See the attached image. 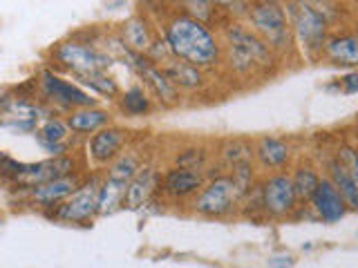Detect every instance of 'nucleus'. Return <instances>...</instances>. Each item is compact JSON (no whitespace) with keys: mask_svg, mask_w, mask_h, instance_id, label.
<instances>
[{"mask_svg":"<svg viewBox=\"0 0 358 268\" xmlns=\"http://www.w3.org/2000/svg\"><path fill=\"white\" fill-rule=\"evenodd\" d=\"M162 36L175 59L190 63L199 70L215 67L222 59V45L208 25L188 14L171 16L162 27Z\"/></svg>","mask_w":358,"mask_h":268,"instance_id":"1","label":"nucleus"},{"mask_svg":"<svg viewBox=\"0 0 358 268\" xmlns=\"http://www.w3.org/2000/svg\"><path fill=\"white\" fill-rule=\"evenodd\" d=\"M224 56L235 74L249 76L253 72L266 70L273 63L275 54L257 38L251 27L242 25V22H231L224 27Z\"/></svg>","mask_w":358,"mask_h":268,"instance_id":"2","label":"nucleus"},{"mask_svg":"<svg viewBox=\"0 0 358 268\" xmlns=\"http://www.w3.org/2000/svg\"><path fill=\"white\" fill-rule=\"evenodd\" d=\"M246 18L257 38L273 54L285 56L294 50V31H291L287 11L280 3H251Z\"/></svg>","mask_w":358,"mask_h":268,"instance_id":"3","label":"nucleus"},{"mask_svg":"<svg viewBox=\"0 0 358 268\" xmlns=\"http://www.w3.org/2000/svg\"><path fill=\"white\" fill-rule=\"evenodd\" d=\"M289 16V25L294 31V40L307 56L322 54L324 40L329 36V22L313 3H289L285 7Z\"/></svg>","mask_w":358,"mask_h":268,"instance_id":"4","label":"nucleus"},{"mask_svg":"<svg viewBox=\"0 0 358 268\" xmlns=\"http://www.w3.org/2000/svg\"><path fill=\"white\" fill-rule=\"evenodd\" d=\"M54 61L59 63V67H63L65 72H70L74 78H78V76H87L94 72H106L112 65V56L96 50L94 45L67 40L54 50Z\"/></svg>","mask_w":358,"mask_h":268,"instance_id":"5","label":"nucleus"},{"mask_svg":"<svg viewBox=\"0 0 358 268\" xmlns=\"http://www.w3.org/2000/svg\"><path fill=\"white\" fill-rule=\"evenodd\" d=\"M242 197L244 193L235 186L231 177H217L204 184V188L197 193L193 210L201 217H227L240 206Z\"/></svg>","mask_w":358,"mask_h":268,"instance_id":"6","label":"nucleus"},{"mask_svg":"<svg viewBox=\"0 0 358 268\" xmlns=\"http://www.w3.org/2000/svg\"><path fill=\"white\" fill-rule=\"evenodd\" d=\"M99 190H101V179L96 174L87 177L70 199H65L63 204H59L50 212V217L65 223L92 221V217L99 215Z\"/></svg>","mask_w":358,"mask_h":268,"instance_id":"7","label":"nucleus"},{"mask_svg":"<svg viewBox=\"0 0 358 268\" xmlns=\"http://www.w3.org/2000/svg\"><path fill=\"white\" fill-rule=\"evenodd\" d=\"M38 89H41V94L50 100V103L59 105V107H63L67 112L96 105V98L90 96L81 85L72 83V81H65V78H61L59 74H54L52 70H43L41 72Z\"/></svg>","mask_w":358,"mask_h":268,"instance_id":"8","label":"nucleus"},{"mask_svg":"<svg viewBox=\"0 0 358 268\" xmlns=\"http://www.w3.org/2000/svg\"><path fill=\"white\" fill-rule=\"evenodd\" d=\"M123 61H126V65L130 67V70L141 78L143 85L150 89L152 96L159 100V103H164V105H175L177 103L179 89L171 81H168V76L162 72V67L155 65L148 56L128 50L126 56H123Z\"/></svg>","mask_w":358,"mask_h":268,"instance_id":"9","label":"nucleus"},{"mask_svg":"<svg viewBox=\"0 0 358 268\" xmlns=\"http://www.w3.org/2000/svg\"><path fill=\"white\" fill-rule=\"evenodd\" d=\"M260 201H262V212L268 217H287L296 210L298 197L296 188L291 181V174L287 172H275L268 174L262 186H260Z\"/></svg>","mask_w":358,"mask_h":268,"instance_id":"10","label":"nucleus"},{"mask_svg":"<svg viewBox=\"0 0 358 268\" xmlns=\"http://www.w3.org/2000/svg\"><path fill=\"white\" fill-rule=\"evenodd\" d=\"M74 172H76L74 156H70V154H65V156H50V159H45V161L25 163L22 172L11 184L22 188V190H31V188H38L43 184L56 181V179L70 177Z\"/></svg>","mask_w":358,"mask_h":268,"instance_id":"11","label":"nucleus"},{"mask_svg":"<svg viewBox=\"0 0 358 268\" xmlns=\"http://www.w3.org/2000/svg\"><path fill=\"white\" fill-rule=\"evenodd\" d=\"M309 204L313 212L318 215V219H322L324 223H336L347 215L345 199L341 197L338 188H336L327 177L320 179V184L316 188V193L311 195Z\"/></svg>","mask_w":358,"mask_h":268,"instance_id":"12","label":"nucleus"},{"mask_svg":"<svg viewBox=\"0 0 358 268\" xmlns=\"http://www.w3.org/2000/svg\"><path fill=\"white\" fill-rule=\"evenodd\" d=\"M126 132L117 126H108L103 130L94 132L87 141V156L96 165L112 163L121 154L123 143H126Z\"/></svg>","mask_w":358,"mask_h":268,"instance_id":"13","label":"nucleus"},{"mask_svg":"<svg viewBox=\"0 0 358 268\" xmlns=\"http://www.w3.org/2000/svg\"><path fill=\"white\" fill-rule=\"evenodd\" d=\"M83 179L78 172L70 174V177H63V179H56V181L50 184H43L38 188H31L29 190V199L31 204H36L41 208H56L59 204H63L65 199H70L78 188H81Z\"/></svg>","mask_w":358,"mask_h":268,"instance_id":"14","label":"nucleus"},{"mask_svg":"<svg viewBox=\"0 0 358 268\" xmlns=\"http://www.w3.org/2000/svg\"><path fill=\"white\" fill-rule=\"evenodd\" d=\"M162 188V177L159 172L150 165H141V170L134 174V179L128 184L126 195H123V204L121 208L126 210H139L141 206H145L150 201V197L155 195V190Z\"/></svg>","mask_w":358,"mask_h":268,"instance_id":"15","label":"nucleus"},{"mask_svg":"<svg viewBox=\"0 0 358 268\" xmlns=\"http://www.w3.org/2000/svg\"><path fill=\"white\" fill-rule=\"evenodd\" d=\"M322 56L338 67H358V31H334L324 40Z\"/></svg>","mask_w":358,"mask_h":268,"instance_id":"16","label":"nucleus"},{"mask_svg":"<svg viewBox=\"0 0 358 268\" xmlns=\"http://www.w3.org/2000/svg\"><path fill=\"white\" fill-rule=\"evenodd\" d=\"M204 188V174L199 170H190V168H179L173 165L168 168L166 174L162 177V190L164 195L173 199H184L199 193Z\"/></svg>","mask_w":358,"mask_h":268,"instance_id":"17","label":"nucleus"},{"mask_svg":"<svg viewBox=\"0 0 358 268\" xmlns=\"http://www.w3.org/2000/svg\"><path fill=\"white\" fill-rule=\"evenodd\" d=\"M159 67H162V72L168 76V81H171L177 89L193 92V89L204 87V83H206V76L199 67L179 61V59H175V56L173 59H168L166 63H162Z\"/></svg>","mask_w":358,"mask_h":268,"instance_id":"18","label":"nucleus"},{"mask_svg":"<svg viewBox=\"0 0 358 268\" xmlns=\"http://www.w3.org/2000/svg\"><path fill=\"white\" fill-rule=\"evenodd\" d=\"M119 38L126 43L128 50L137 52V54H145L150 50L152 40H155V34H152L148 18H145L143 14H137V16L128 18L121 25V36Z\"/></svg>","mask_w":358,"mask_h":268,"instance_id":"19","label":"nucleus"},{"mask_svg":"<svg viewBox=\"0 0 358 268\" xmlns=\"http://www.w3.org/2000/svg\"><path fill=\"white\" fill-rule=\"evenodd\" d=\"M253 154L257 156L262 168H268V170H282V168L289 163L291 156V148L289 143L278 139V137H262L255 143Z\"/></svg>","mask_w":358,"mask_h":268,"instance_id":"20","label":"nucleus"},{"mask_svg":"<svg viewBox=\"0 0 358 268\" xmlns=\"http://www.w3.org/2000/svg\"><path fill=\"white\" fill-rule=\"evenodd\" d=\"M110 119L112 114L108 110H101V107H81V110H74L67 114V128L76 134H94L99 130H103L110 126Z\"/></svg>","mask_w":358,"mask_h":268,"instance_id":"21","label":"nucleus"},{"mask_svg":"<svg viewBox=\"0 0 358 268\" xmlns=\"http://www.w3.org/2000/svg\"><path fill=\"white\" fill-rule=\"evenodd\" d=\"M0 112H3L5 119H22V121H38L48 114L41 103H34V100L25 96H0Z\"/></svg>","mask_w":358,"mask_h":268,"instance_id":"22","label":"nucleus"},{"mask_svg":"<svg viewBox=\"0 0 358 268\" xmlns=\"http://www.w3.org/2000/svg\"><path fill=\"white\" fill-rule=\"evenodd\" d=\"M126 184H119L115 179H101V190H99V215H112L117 212L123 204V195H126Z\"/></svg>","mask_w":358,"mask_h":268,"instance_id":"23","label":"nucleus"},{"mask_svg":"<svg viewBox=\"0 0 358 268\" xmlns=\"http://www.w3.org/2000/svg\"><path fill=\"white\" fill-rule=\"evenodd\" d=\"M329 181L338 188V193H341V197L345 199V204H347V208H352V210H358V186L352 181L350 177H347V172L343 170V165L336 161V159H331L329 161Z\"/></svg>","mask_w":358,"mask_h":268,"instance_id":"24","label":"nucleus"},{"mask_svg":"<svg viewBox=\"0 0 358 268\" xmlns=\"http://www.w3.org/2000/svg\"><path fill=\"white\" fill-rule=\"evenodd\" d=\"M119 105L128 117H143V114H148L152 107L150 96L145 94V89L141 85H130L126 92L121 94Z\"/></svg>","mask_w":358,"mask_h":268,"instance_id":"25","label":"nucleus"},{"mask_svg":"<svg viewBox=\"0 0 358 268\" xmlns=\"http://www.w3.org/2000/svg\"><path fill=\"white\" fill-rule=\"evenodd\" d=\"M320 174L313 170L311 165H298L296 172L291 174V181H294V188H296V197L298 201H309L311 195L316 193V188L320 184Z\"/></svg>","mask_w":358,"mask_h":268,"instance_id":"26","label":"nucleus"},{"mask_svg":"<svg viewBox=\"0 0 358 268\" xmlns=\"http://www.w3.org/2000/svg\"><path fill=\"white\" fill-rule=\"evenodd\" d=\"M34 137L41 145L45 143H67V137H70V128H67V121L59 119V117H50L43 121V126L34 132Z\"/></svg>","mask_w":358,"mask_h":268,"instance_id":"27","label":"nucleus"},{"mask_svg":"<svg viewBox=\"0 0 358 268\" xmlns=\"http://www.w3.org/2000/svg\"><path fill=\"white\" fill-rule=\"evenodd\" d=\"M139 170H141V165L137 161V156L128 152V154H119L117 159L110 163L106 177H110V179H115V181L128 186L132 179H134V174H137Z\"/></svg>","mask_w":358,"mask_h":268,"instance_id":"28","label":"nucleus"},{"mask_svg":"<svg viewBox=\"0 0 358 268\" xmlns=\"http://www.w3.org/2000/svg\"><path fill=\"white\" fill-rule=\"evenodd\" d=\"M76 81H78V85L90 87L99 96H108V98L119 96L117 81L112 76H108L106 72H94V74H87V76H78Z\"/></svg>","mask_w":358,"mask_h":268,"instance_id":"29","label":"nucleus"},{"mask_svg":"<svg viewBox=\"0 0 358 268\" xmlns=\"http://www.w3.org/2000/svg\"><path fill=\"white\" fill-rule=\"evenodd\" d=\"M222 156L224 161L231 163V165H240V163H251V156H253V148L246 141L242 139H231L224 143L222 148Z\"/></svg>","mask_w":358,"mask_h":268,"instance_id":"30","label":"nucleus"},{"mask_svg":"<svg viewBox=\"0 0 358 268\" xmlns=\"http://www.w3.org/2000/svg\"><path fill=\"white\" fill-rule=\"evenodd\" d=\"M336 161L343 165L347 177L358 186V150L352 148V145H341V148L336 150Z\"/></svg>","mask_w":358,"mask_h":268,"instance_id":"31","label":"nucleus"},{"mask_svg":"<svg viewBox=\"0 0 358 268\" xmlns=\"http://www.w3.org/2000/svg\"><path fill=\"white\" fill-rule=\"evenodd\" d=\"M184 7H186V14L190 18L204 22V25H208L210 18L215 16V11H217L215 3H184Z\"/></svg>","mask_w":358,"mask_h":268,"instance_id":"32","label":"nucleus"},{"mask_svg":"<svg viewBox=\"0 0 358 268\" xmlns=\"http://www.w3.org/2000/svg\"><path fill=\"white\" fill-rule=\"evenodd\" d=\"M204 150H197V148H190L184 150L182 154L177 156V165L179 168H190V170H199V165L204 163Z\"/></svg>","mask_w":358,"mask_h":268,"instance_id":"33","label":"nucleus"},{"mask_svg":"<svg viewBox=\"0 0 358 268\" xmlns=\"http://www.w3.org/2000/svg\"><path fill=\"white\" fill-rule=\"evenodd\" d=\"M0 128L9 130L14 134H22V132H36L38 126L36 121H22V119H0Z\"/></svg>","mask_w":358,"mask_h":268,"instance_id":"34","label":"nucleus"},{"mask_svg":"<svg viewBox=\"0 0 358 268\" xmlns=\"http://www.w3.org/2000/svg\"><path fill=\"white\" fill-rule=\"evenodd\" d=\"M341 89L345 94H354V92H358V72H350V74H345L343 78H341Z\"/></svg>","mask_w":358,"mask_h":268,"instance_id":"35","label":"nucleus"},{"mask_svg":"<svg viewBox=\"0 0 358 268\" xmlns=\"http://www.w3.org/2000/svg\"><path fill=\"white\" fill-rule=\"evenodd\" d=\"M268 268H291L296 264V260L291 255H273V257H268Z\"/></svg>","mask_w":358,"mask_h":268,"instance_id":"36","label":"nucleus"}]
</instances>
